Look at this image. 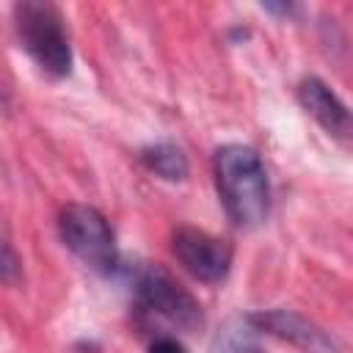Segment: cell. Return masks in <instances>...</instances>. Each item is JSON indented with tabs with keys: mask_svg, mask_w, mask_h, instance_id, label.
Wrapping results in <instances>:
<instances>
[{
	"mask_svg": "<svg viewBox=\"0 0 353 353\" xmlns=\"http://www.w3.org/2000/svg\"><path fill=\"white\" fill-rule=\"evenodd\" d=\"M218 199L229 221L240 229H254L268 218L270 182L262 157L243 143H226L212 157Z\"/></svg>",
	"mask_w": 353,
	"mask_h": 353,
	"instance_id": "cell-1",
	"label": "cell"
},
{
	"mask_svg": "<svg viewBox=\"0 0 353 353\" xmlns=\"http://www.w3.org/2000/svg\"><path fill=\"white\" fill-rule=\"evenodd\" d=\"M14 22L22 50L50 77L72 72V44L63 28V14L47 0H22L14 6Z\"/></svg>",
	"mask_w": 353,
	"mask_h": 353,
	"instance_id": "cell-2",
	"label": "cell"
},
{
	"mask_svg": "<svg viewBox=\"0 0 353 353\" xmlns=\"http://www.w3.org/2000/svg\"><path fill=\"white\" fill-rule=\"evenodd\" d=\"M135 306L141 314L160 320L179 331H196L204 323L201 303L163 268V265H143L132 276Z\"/></svg>",
	"mask_w": 353,
	"mask_h": 353,
	"instance_id": "cell-3",
	"label": "cell"
},
{
	"mask_svg": "<svg viewBox=\"0 0 353 353\" xmlns=\"http://www.w3.org/2000/svg\"><path fill=\"white\" fill-rule=\"evenodd\" d=\"M58 232L63 245L91 270L113 273L119 268V248L110 223L97 207L66 204L58 215Z\"/></svg>",
	"mask_w": 353,
	"mask_h": 353,
	"instance_id": "cell-4",
	"label": "cell"
},
{
	"mask_svg": "<svg viewBox=\"0 0 353 353\" xmlns=\"http://www.w3.org/2000/svg\"><path fill=\"white\" fill-rule=\"evenodd\" d=\"M171 251L176 262L204 284H221L229 276V268H232L229 243L204 229L179 226L171 234Z\"/></svg>",
	"mask_w": 353,
	"mask_h": 353,
	"instance_id": "cell-5",
	"label": "cell"
},
{
	"mask_svg": "<svg viewBox=\"0 0 353 353\" xmlns=\"http://www.w3.org/2000/svg\"><path fill=\"white\" fill-rule=\"evenodd\" d=\"M248 323L268 336H276L281 342H290L292 347L303 350V353H347L342 339L331 331H325L323 325H317L314 320L290 312V309H268V312H256L248 314Z\"/></svg>",
	"mask_w": 353,
	"mask_h": 353,
	"instance_id": "cell-6",
	"label": "cell"
},
{
	"mask_svg": "<svg viewBox=\"0 0 353 353\" xmlns=\"http://www.w3.org/2000/svg\"><path fill=\"white\" fill-rule=\"evenodd\" d=\"M298 102L325 132H331L336 138H350V110L320 77L301 80Z\"/></svg>",
	"mask_w": 353,
	"mask_h": 353,
	"instance_id": "cell-7",
	"label": "cell"
},
{
	"mask_svg": "<svg viewBox=\"0 0 353 353\" xmlns=\"http://www.w3.org/2000/svg\"><path fill=\"white\" fill-rule=\"evenodd\" d=\"M141 163L146 165V171H152L154 176H160L165 182H182V179H188V171H190L182 149L168 141L141 149Z\"/></svg>",
	"mask_w": 353,
	"mask_h": 353,
	"instance_id": "cell-8",
	"label": "cell"
},
{
	"mask_svg": "<svg viewBox=\"0 0 353 353\" xmlns=\"http://www.w3.org/2000/svg\"><path fill=\"white\" fill-rule=\"evenodd\" d=\"M256 334L259 331L248 323V317H234L212 336L210 353H259Z\"/></svg>",
	"mask_w": 353,
	"mask_h": 353,
	"instance_id": "cell-9",
	"label": "cell"
},
{
	"mask_svg": "<svg viewBox=\"0 0 353 353\" xmlns=\"http://www.w3.org/2000/svg\"><path fill=\"white\" fill-rule=\"evenodd\" d=\"M0 281L3 284H19L22 281V259L3 234H0Z\"/></svg>",
	"mask_w": 353,
	"mask_h": 353,
	"instance_id": "cell-10",
	"label": "cell"
},
{
	"mask_svg": "<svg viewBox=\"0 0 353 353\" xmlns=\"http://www.w3.org/2000/svg\"><path fill=\"white\" fill-rule=\"evenodd\" d=\"M149 353H188L185 345L174 336H157L152 345H149Z\"/></svg>",
	"mask_w": 353,
	"mask_h": 353,
	"instance_id": "cell-11",
	"label": "cell"
}]
</instances>
